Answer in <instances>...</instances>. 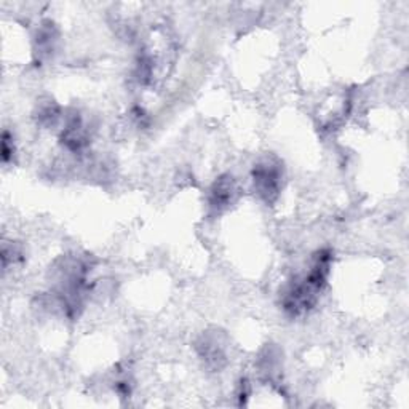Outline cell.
I'll return each mask as SVG.
<instances>
[{"instance_id":"obj_1","label":"cell","mask_w":409,"mask_h":409,"mask_svg":"<svg viewBox=\"0 0 409 409\" xmlns=\"http://www.w3.org/2000/svg\"><path fill=\"white\" fill-rule=\"evenodd\" d=\"M280 177V168L270 164V162H266V164H261L254 168V186L267 200L274 198L279 192Z\"/></svg>"},{"instance_id":"obj_2","label":"cell","mask_w":409,"mask_h":409,"mask_svg":"<svg viewBox=\"0 0 409 409\" xmlns=\"http://www.w3.org/2000/svg\"><path fill=\"white\" fill-rule=\"evenodd\" d=\"M235 189L232 181H219L213 191V207H224L232 200Z\"/></svg>"}]
</instances>
